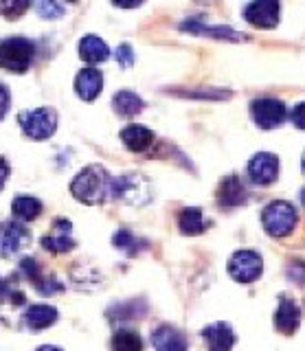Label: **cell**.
I'll return each mask as SVG.
<instances>
[{
  "label": "cell",
  "instance_id": "obj_1",
  "mask_svg": "<svg viewBox=\"0 0 305 351\" xmlns=\"http://www.w3.org/2000/svg\"><path fill=\"white\" fill-rule=\"evenodd\" d=\"M110 182L112 178L101 165H88L73 178L71 193L84 204H101L110 195Z\"/></svg>",
  "mask_w": 305,
  "mask_h": 351
},
{
  "label": "cell",
  "instance_id": "obj_2",
  "mask_svg": "<svg viewBox=\"0 0 305 351\" xmlns=\"http://www.w3.org/2000/svg\"><path fill=\"white\" fill-rule=\"evenodd\" d=\"M36 60V44L27 38H7L0 42V69L9 73H27Z\"/></svg>",
  "mask_w": 305,
  "mask_h": 351
},
{
  "label": "cell",
  "instance_id": "obj_3",
  "mask_svg": "<svg viewBox=\"0 0 305 351\" xmlns=\"http://www.w3.org/2000/svg\"><path fill=\"white\" fill-rule=\"evenodd\" d=\"M110 195L132 206H143L151 200V184L145 176L141 173H125L112 178Z\"/></svg>",
  "mask_w": 305,
  "mask_h": 351
},
{
  "label": "cell",
  "instance_id": "obj_4",
  "mask_svg": "<svg viewBox=\"0 0 305 351\" xmlns=\"http://www.w3.org/2000/svg\"><path fill=\"white\" fill-rule=\"evenodd\" d=\"M299 222L297 208L286 200L270 202L264 211H261V224L270 237H288L294 226Z\"/></svg>",
  "mask_w": 305,
  "mask_h": 351
},
{
  "label": "cell",
  "instance_id": "obj_5",
  "mask_svg": "<svg viewBox=\"0 0 305 351\" xmlns=\"http://www.w3.org/2000/svg\"><path fill=\"white\" fill-rule=\"evenodd\" d=\"M18 123L23 132L34 141H47L58 130V112L53 108H36L25 110L18 114Z\"/></svg>",
  "mask_w": 305,
  "mask_h": 351
},
{
  "label": "cell",
  "instance_id": "obj_6",
  "mask_svg": "<svg viewBox=\"0 0 305 351\" xmlns=\"http://www.w3.org/2000/svg\"><path fill=\"white\" fill-rule=\"evenodd\" d=\"M264 272V259L255 250H237L228 259V274L239 283H253Z\"/></svg>",
  "mask_w": 305,
  "mask_h": 351
},
{
  "label": "cell",
  "instance_id": "obj_7",
  "mask_svg": "<svg viewBox=\"0 0 305 351\" xmlns=\"http://www.w3.org/2000/svg\"><path fill=\"white\" fill-rule=\"evenodd\" d=\"M250 114H253V121L261 130H275L288 119V110L279 99L264 97V99H255L250 104Z\"/></svg>",
  "mask_w": 305,
  "mask_h": 351
},
{
  "label": "cell",
  "instance_id": "obj_8",
  "mask_svg": "<svg viewBox=\"0 0 305 351\" xmlns=\"http://www.w3.org/2000/svg\"><path fill=\"white\" fill-rule=\"evenodd\" d=\"M29 241L31 233L23 222H0V257H16Z\"/></svg>",
  "mask_w": 305,
  "mask_h": 351
},
{
  "label": "cell",
  "instance_id": "obj_9",
  "mask_svg": "<svg viewBox=\"0 0 305 351\" xmlns=\"http://www.w3.org/2000/svg\"><path fill=\"white\" fill-rule=\"evenodd\" d=\"M20 274H25V277L31 281V285H36L40 294H60L64 290V285L58 277H53V274H45L42 272V266L31 257H25L23 261H20Z\"/></svg>",
  "mask_w": 305,
  "mask_h": 351
},
{
  "label": "cell",
  "instance_id": "obj_10",
  "mask_svg": "<svg viewBox=\"0 0 305 351\" xmlns=\"http://www.w3.org/2000/svg\"><path fill=\"white\" fill-rule=\"evenodd\" d=\"M248 176L253 184L266 186L272 184L279 176V158L270 152H259L255 154L248 162Z\"/></svg>",
  "mask_w": 305,
  "mask_h": 351
},
{
  "label": "cell",
  "instance_id": "obj_11",
  "mask_svg": "<svg viewBox=\"0 0 305 351\" xmlns=\"http://www.w3.org/2000/svg\"><path fill=\"white\" fill-rule=\"evenodd\" d=\"M180 29L187 31V33H193V36H204V38H213V40H222V42H246L248 40L246 33H239V31L226 27V25L209 27V25H204L202 20H198V18L184 20L182 25H180Z\"/></svg>",
  "mask_w": 305,
  "mask_h": 351
},
{
  "label": "cell",
  "instance_id": "obj_12",
  "mask_svg": "<svg viewBox=\"0 0 305 351\" xmlns=\"http://www.w3.org/2000/svg\"><path fill=\"white\" fill-rule=\"evenodd\" d=\"M244 18L257 29H272L279 22V0H253L244 9Z\"/></svg>",
  "mask_w": 305,
  "mask_h": 351
},
{
  "label": "cell",
  "instance_id": "obj_13",
  "mask_svg": "<svg viewBox=\"0 0 305 351\" xmlns=\"http://www.w3.org/2000/svg\"><path fill=\"white\" fill-rule=\"evenodd\" d=\"M71 230H73V224L69 222V219H64V217L56 219L51 233L42 237V248L53 252V255H62V252L73 250L75 239L71 235Z\"/></svg>",
  "mask_w": 305,
  "mask_h": 351
},
{
  "label": "cell",
  "instance_id": "obj_14",
  "mask_svg": "<svg viewBox=\"0 0 305 351\" xmlns=\"http://www.w3.org/2000/svg\"><path fill=\"white\" fill-rule=\"evenodd\" d=\"M301 325V307L297 305V301L288 299V296H281L279 299V307L275 312V327L281 334L292 336Z\"/></svg>",
  "mask_w": 305,
  "mask_h": 351
},
{
  "label": "cell",
  "instance_id": "obj_15",
  "mask_svg": "<svg viewBox=\"0 0 305 351\" xmlns=\"http://www.w3.org/2000/svg\"><path fill=\"white\" fill-rule=\"evenodd\" d=\"M202 338L209 351H231L235 345V332L228 323H211L202 329Z\"/></svg>",
  "mask_w": 305,
  "mask_h": 351
},
{
  "label": "cell",
  "instance_id": "obj_16",
  "mask_svg": "<svg viewBox=\"0 0 305 351\" xmlns=\"http://www.w3.org/2000/svg\"><path fill=\"white\" fill-rule=\"evenodd\" d=\"M151 345L156 351H187V336L173 325H160L151 332Z\"/></svg>",
  "mask_w": 305,
  "mask_h": 351
},
{
  "label": "cell",
  "instance_id": "obj_17",
  "mask_svg": "<svg viewBox=\"0 0 305 351\" xmlns=\"http://www.w3.org/2000/svg\"><path fill=\"white\" fill-rule=\"evenodd\" d=\"M101 88H103V75L97 69H93V66L82 69L77 77H75V93L84 101H95L101 95Z\"/></svg>",
  "mask_w": 305,
  "mask_h": 351
},
{
  "label": "cell",
  "instance_id": "obj_18",
  "mask_svg": "<svg viewBox=\"0 0 305 351\" xmlns=\"http://www.w3.org/2000/svg\"><path fill=\"white\" fill-rule=\"evenodd\" d=\"M248 200V191L237 176H226L217 186V202L222 206H242Z\"/></svg>",
  "mask_w": 305,
  "mask_h": 351
},
{
  "label": "cell",
  "instance_id": "obj_19",
  "mask_svg": "<svg viewBox=\"0 0 305 351\" xmlns=\"http://www.w3.org/2000/svg\"><path fill=\"white\" fill-rule=\"evenodd\" d=\"M121 141H123V145L130 149V152H145L149 149V145L154 143V132H151L149 128L145 125H127L121 130Z\"/></svg>",
  "mask_w": 305,
  "mask_h": 351
},
{
  "label": "cell",
  "instance_id": "obj_20",
  "mask_svg": "<svg viewBox=\"0 0 305 351\" xmlns=\"http://www.w3.org/2000/svg\"><path fill=\"white\" fill-rule=\"evenodd\" d=\"M80 58L88 64H101L110 58V49L99 36H84L80 42Z\"/></svg>",
  "mask_w": 305,
  "mask_h": 351
},
{
  "label": "cell",
  "instance_id": "obj_21",
  "mask_svg": "<svg viewBox=\"0 0 305 351\" xmlns=\"http://www.w3.org/2000/svg\"><path fill=\"white\" fill-rule=\"evenodd\" d=\"M58 310L53 305H31L25 314V325L34 332H42V329L51 327L58 321Z\"/></svg>",
  "mask_w": 305,
  "mask_h": 351
},
{
  "label": "cell",
  "instance_id": "obj_22",
  "mask_svg": "<svg viewBox=\"0 0 305 351\" xmlns=\"http://www.w3.org/2000/svg\"><path fill=\"white\" fill-rule=\"evenodd\" d=\"M12 213L18 222H31V219L40 217L42 202L34 195H16L12 202Z\"/></svg>",
  "mask_w": 305,
  "mask_h": 351
},
{
  "label": "cell",
  "instance_id": "obj_23",
  "mask_svg": "<svg viewBox=\"0 0 305 351\" xmlns=\"http://www.w3.org/2000/svg\"><path fill=\"white\" fill-rule=\"evenodd\" d=\"M178 228L182 235H200L204 233L206 222H204V215L198 206H187L182 208L180 215H178Z\"/></svg>",
  "mask_w": 305,
  "mask_h": 351
},
{
  "label": "cell",
  "instance_id": "obj_24",
  "mask_svg": "<svg viewBox=\"0 0 305 351\" xmlns=\"http://www.w3.org/2000/svg\"><path fill=\"white\" fill-rule=\"evenodd\" d=\"M112 108L121 117H136L145 108V101L132 90H119L112 99Z\"/></svg>",
  "mask_w": 305,
  "mask_h": 351
},
{
  "label": "cell",
  "instance_id": "obj_25",
  "mask_svg": "<svg viewBox=\"0 0 305 351\" xmlns=\"http://www.w3.org/2000/svg\"><path fill=\"white\" fill-rule=\"evenodd\" d=\"M112 351H145L143 338L132 329H119L110 340Z\"/></svg>",
  "mask_w": 305,
  "mask_h": 351
},
{
  "label": "cell",
  "instance_id": "obj_26",
  "mask_svg": "<svg viewBox=\"0 0 305 351\" xmlns=\"http://www.w3.org/2000/svg\"><path fill=\"white\" fill-rule=\"evenodd\" d=\"M112 244L121 250V252H125L127 257H134V255H138L141 250L143 248H147V244L145 241H141L138 237H134L130 230H125V228H121V230H117L114 233V237H112Z\"/></svg>",
  "mask_w": 305,
  "mask_h": 351
},
{
  "label": "cell",
  "instance_id": "obj_27",
  "mask_svg": "<svg viewBox=\"0 0 305 351\" xmlns=\"http://www.w3.org/2000/svg\"><path fill=\"white\" fill-rule=\"evenodd\" d=\"M25 301H27L25 292H20L16 288V277L14 279H0V303L20 307V305H25Z\"/></svg>",
  "mask_w": 305,
  "mask_h": 351
},
{
  "label": "cell",
  "instance_id": "obj_28",
  "mask_svg": "<svg viewBox=\"0 0 305 351\" xmlns=\"http://www.w3.org/2000/svg\"><path fill=\"white\" fill-rule=\"evenodd\" d=\"M29 5H31V0H0V16L16 20L25 14Z\"/></svg>",
  "mask_w": 305,
  "mask_h": 351
},
{
  "label": "cell",
  "instance_id": "obj_29",
  "mask_svg": "<svg viewBox=\"0 0 305 351\" xmlns=\"http://www.w3.org/2000/svg\"><path fill=\"white\" fill-rule=\"evenodd\" d=\"M36 9H38V14L47 20H58L64 16V7L58 3V0H38Z\"/></svg>",
  "mask_w": 305,
  "mask_h": 351
},
{
  "label": "cell",
  "instance_id": "obj_30",
  "mask_svg": "<svg viewBox=\"0 0 305 351\" xmlns=\"http://www.w3.org/2000/svg\"><path fill=\"white\" fill-rule=\"evenodd\" d=\"M114 58H117V62H119L121 69H130V66L134 64V51H132L130 44H119L117 51H114Z\"/></svg>",
  "mask_w": 305,
  "mask_h": 351
},
{
  "label": "cell",
  "instance_id": "obj_31",
  "mask_svg": "<svg viewBox=\"0 0 305 351\" xmlns=\"http://www.w3.org/2000/svg\"><path fill=\"white\" fill-rule=\"evenodd\" d=\"M290 119H292V123L297 125L299 130H305V101H303V104H299L297 108L292 110Z\"/></svg>",
  "mask_w": 305,
  "mask_h": 351
},
{
  "label": "cell",
  "instance_id": "obj_32",
  "mask_svg": "<svg viewBox=\"0 0 305 351\" xmlns=\"http://www.w3.org/2000/svg\"><path fill=\"white\" fill-rule=\"evenodd\" d=\"M9 104H12V97H9L7 86H0V121L9 112Z\"/></svg>",
  "mask_w": 305,
  "mask_h": 351
},
{
  "label": "cell",
  "instance_id": "obj_33",
  "mask_svg": "<svg viewBox=\"0 0 305 351\" xmlns=\"http://www.w3.org/2000/svg\"><path fill=\"white\" fill-rule=\"evenodd\" d=\"M290 279L297 281V283H305V266L303 263H294L290 268Z\"/></svg>",
  "mask_w": 305,
  "mask_h": 351
},
{
  "label": "cell",
  "instance_id": "obj_34",
  "mask_svg": "<svg viewBox=\"0 0 305 351\" xmlns=\"http://www.w3.org/2000/svg\"><path fill=\"white\" fill-rule=\"evenodd\" d=\"M9 173H12V167H9V162L5 158H0V191L5 189V182L9 178Z\"/></svg>",
  "mask_w": 305,
  "mask_h": 351
},
{
  "label": "cell",
  "instance_id": "obj_35",
  "mask_svg": "<svg viewBox=\"0 0 305 351\" xmlns=\"http://www.w3.org/2000/svg\"><path fill=\"white\" fill-rule=\"evenodd\" d=\"M112 3L117 7H121V9H134V7H141L145 3V0H112Z\"/></svg>",
  "mask_w": 305,
  "mask_h": 351
},
{
  "label": "cell",
  "instance_id": "obj_36",
  "mask_svg": "<svg viewBox=\"0 0 305 351\" xmlns=\"http://www.w3.org/2000/svg\"><path fill=\"white\" fill-rule=\"evenodd\" d=\"M38 351H62L60 347H53V345H42Z\"/></svg>",
  "mask_w": 305,
  "mask_h": 351
},
{
  "label": "cell",
  "instance_id": "obj_37",
  "mask_svg": "<svg viewBox=\"0 0 305 351\" xmlns=\"http://www.w3.org/2000/svg\"><path fill=\"white\" fill-rule=\"evenodd\" d=\"M195 3H200V5H213V3H217V0H195Z\"/></svg>",
  "mask_w": 305,
  "mask_h": 351
},
{
  "label": "cell",
  "instance_id": "obj_38",
  "mask_svg": "<svg viewBox=\"0 0 305 351\" xmlns=\"http://www.w3.org/2000/svg\"><path fill=\"white\" fill-rule=\"evenodd\" d=\"M301 167H303V173H305V152H303V160H301Z\"/></svg>",
  "mask_w": 305,
  "mask_h": 351
},
{
  "label": "cell",
  "instance_id": "obj_39",
  "mask_svg": "<svg viewBox=\"0 0 305 351\" xmlns=\"http://www.w3.org/2000/svg\"><path fill=\"white\" fill-rule=\"evenodd\" d=\"M301 202H303V206H305V189L301 191Z\"/></svg>",
  "mask_w": 305,
  "mask_h": 351
},
{
  "label": "cell",
  "instance_id": "obj_40",
  "mask_svg": "<svg viewBox=\"0 0 305 351\" xmlns=\"http://www.w3.org/2000/svg\"><path fill=\"white\" fill-rule=\"evenodd\" d=\"M66 3H80V0H66Z\"/></svg>",
  "mask_w": 305,
  "mask_h": 351
}]
</instances>
